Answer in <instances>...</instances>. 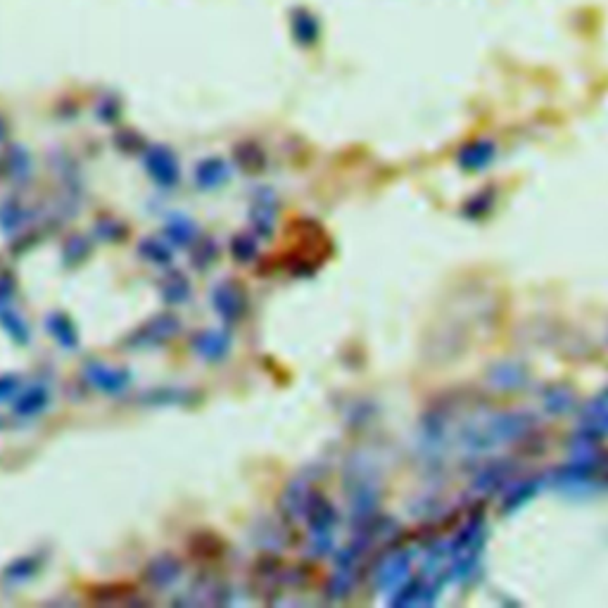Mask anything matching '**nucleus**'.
<instances>
[{
	"label": "nucleus",
	"instance_id": "1",
	"mask_svg": "<svg viewBox=\"0 0 608 608\" xmlns=\"http://www.w3.org/2000/svg\"><path fill=\"white\" fill-rule=\"evenodd\" d=\"M179 331H181V321L176 319L174 314H157L126 338V347L129 350H155V347H162L174 340Z\"/></svg>",
	"mask_w": 608,
	"mask_h": 608
},
{
	"label": "nucleus",
	"instance_id": "2",
	"mask_svg": "<svg viewBox=\"0 0 608 608\" xmlns=\"http://www.w3.org/2000/svg\"><path fill=\"white\" fill-rule=\"evenodd\" d=\"M309 521V549L316 556L328 554L333 546V523H335V511L331 504L321 495H312V502L307 508Z\"/></svg>",
	"mask_w": 608,
	"mask_h": 608
},
{
	"label": "nucleus",
	"instance_id": "3",
	"mask_svg": "<svg viewBox=\"0 0 608 608\" xmlns=\"http://www.w3.org/2000/svg\"><path fill=\"white\" fill-rule=\"evenodd\" d=\"M209 302H212V309L217 312L224 326H233L238 323L240 319L247 312V297H245V290L240 283L236 281H221L217 283L209 293Z\"/></svg>",
	"mask_w": 608,
	"mask_h": 608
},
{
	"label": "nucleus",
	"instance_id": "4",
	"mask_svg": "<svg viewBox=\"0 0 608 608\" xmlns=\"http://www.w3.org/2000/svg\"><path fill=\"white\" fill-rule=\"evenodd\" d=\"M140 159H143V167L148 171V176H150L159 188H174L179 179H181L179 159L164 145H148L143 155H140Z\"/></svg>",
	"mask_w": 608,
	"mask_h": 608
},
{
	"label": "nucleus",
	"instance_id": "5",
	"mask_svg": "<svg viewBox=\"0 0 608 608\" xmlns=\"http://www.w3.org/2000/svg\"><path fill=\"white\" fill-rule=\"evenodd\" d=\"M83 378L88 381V385L102 395H121L129 390L131 385V371L120 369V366H110L102 364V362H88L83 366Z\"/></svg>",
	"mask_w": 608,
	"mask_h": 608
},
{
	"label": "nucleus",
	"instance_id": "6",
	"mask_svg": "<svg viewBox=\"0 0 608 608\" xmlns=\"http://www.w3.org/2000/svg\"><path fill=\"white\" fill-rule=\"evenodd\" d=\"M233 340L227 328H207V331L195 333L193 352L207 364H221L231 354Z\"/></svg>",
	"mask_w": 608,
	"mask_h": 608
},
{
	"label": "nucleus",
	"instance_id": "7",
	"mask_svg": "<svg viewBox=\"0 0 608 608\" xmlns=\"http://www.w3.org/2000/svg\"><path fill=\"white\" fill-rule=\"evenodd\" d=\"M252 233L259 240H269L274 236V224H276V195L271 188L255 190L250 207Z\"/></svg>",
	"mask_w": 608,
	"mask_h": 608
},
{
	"label": "nucleus",
	"instance_id": "8",
	"mask_svg": "<svg viewBox=\"0 0 608 608\" xmlns=\"http://www.w3.org/2000/svg\"><path fill=\"white\" fill-rule=\"evenodd\" d=\"M309 502H312V492H309L307 483L302 480V478H295V480H290L288 487L283 489L281 495V514L285 521H300L307 516Z\"/></svg>",
	"mask_w": 608,
	"mask_h": 608
},
{
	"label": "nucleus",
	"instance_id": "9",
	"mask_svg": "<svg viewBox=\"0 0 608 608\" xmlns=\"http://www.w3.org/2000/svg\"><path fill=\"white\" fill-rule=\"evenodd\" d=\"M181 571L183 565L179 558L171 556V554H159L145 568V583L155 587V590H167L181 577Z\"/></svg>",
	"mask_w": 608,
	"mask_h": 608
},
{
	"label": "nucleus",
	"instance_id": "10",
	"mask_svg": "<svg viewBox=\"0 0 608 608\" xmlns=\"http://www.w3.org/2000/svg\"><path fill=\"white\" fill-rule=\"evenodd\" d=\"M231 179V169H228L227 159L221 157H207L195 167V186L200 190H217L221 186H227Z\"/></svg>",
	"mask_w": 608,
	"mask_h": 608
},
{
	"label": "nucleus",
	"instance_id": "11",
	"mask_svg": "<svg viewBox=\"0 0 608 608\" xmlns=\"http://www.w3.org/2000/svg\"><path fill=\"white\" fill-rule=\"evenodd\" d=\"M45 331L51 333L53 340L63 350H79V331L74 321L64 312H51L45 316Z\"/></svg>",
	"mask_w": 608,
	"mask_h": 608
},
{
	"label": "nucleus",
	"instance_id": "12",
	"mask_svg": "<svg viewBox=\"0 0 608 608\" xmlns=\"http://www.w3.org/2000/svg\"><path fill=\"white\" fill-rule=\"evenodd\" d=\"M51 404V390L43 388V385H32V388L22 392L19 397H14L13 411L22 419H34L41 411H45Z\"/></svg>",
	"mask_w": 608,
	"mask_h": 608
},
{
	"label": "nucleus",
	"instance_id": "13",
	"mask_svg": "<svg viewBox=\"0 0 608 608\" xmlns=\"http://www.w3.org/2000/svg\"><path fill=\"white\" fill-rule=\"evenodd\" d=\"M0 326H3V331H5L7 335L17 343V345H26L29 338H32V333H29V326H26L24 316L14 309L13 297L0 300Z\"/></svg>",
	"mask_w": 608,
	"mask_h": 608
},
{
	"label": "nucleus",
	"instance_id": "14",
	"mask_svg": "<svg viewBox=\"0 0 608 608\" xmlns=\"http://www.w3.org/2000/svg\"><path fill=\"white\" fill-rule=\"evenodd\" d=\"M164 238L176 247H190V245H195V240L200 238V231H198V224L190 217L174 214L164 227Z\"/></svg>",
	"mask_w": 608,
	"mask_h": 608
},
{
	"label": "nucleus",
	"instance_id": "15",
	"mask_svg": "<svg viewBox=\"0 0 608 608\" xmlns=\"http://www.w3.org/2000/svg\"><path fill=\"white\" fill-rule=\"evenodd\" d=\"M43 565V558L36 556V554H26V556L14 558L13 564L7 565L5 573H3V580H5L10 587H17V584L29 583L32 577H36V573L41 571Z\"/></svg>",
	"mask_w": 608,
	"mask_h": 608
},
{
	"label": "nucleus",
	"instance_id": "16",
	"mask_svg": "<svg viewBox=\"0 0 608 608\" xmlns=\"http://www.w3.org/2000/svg\"><path fill=\"white\" fill-rule=\"evenodd\" d=\"M236 164H238V169L245 171V174H259L266 167V155L259 148L255 140H245V143L236 145Z\"/></svg>",
	"mask_w": 608,
	"mask_h": 608
},
{
	"label": "nucleus",
	"instance_id": "17",
	"mask_svg": "<svg viewBox=\"0 0 608 608\" xmlns=\"http://www.w3.org/2000/svg\"><path fill=\"white\" fill-rule=\"evenodd\" d=\"M162 300L169 304V307H179V304H186L190 300V283L188 278L179 274V271H169L162 281Z\"/></svg>",
	"mask_w": 608,
	"mask_h": 608
},
{
	"label": "nucleus",
	"instance_id": "18",
	"mask_svg": "<svg viewBox=\"0 0 608 608\" xmlns=\"http://www.w3.org/2000/svg\"><path fill=\"white\" fill-rule=\"evenodd\" d=\"M139 255L148 264L157 266V269H167L174 259V252H171L169 243H164L162 238H145L139 245Z\"/></svg>",
	"mask_w": 608,
	"mask_h": 608
},
{
	"label": "nucleus",
	"instance_id": "19",
	"mask_svg": "<svg viewBox=\"0 0 608 608\" xmlns=\"http://www.w3.org/2000/svg\"><path fill=\"white\" fill-rule=\"evenodd\" d=\"M293 36H295L302 45L316 43V38H319L316 17H312L307 10H297V13L293 14Z\"/></svg>",
	"mask_w": 608,
	"mask_h": 608
},
{
	"label": "nucleus",
	"instance_id": "20",
	"mask_svg": "<svg viewBox=\"0 0 608 608\" xmlns=\"http://www.w3.org/2000/svg\"><path fill=\"white\" fill-rule=\"evenodd\" d=\"M257 236L255 233H240V236H236L231 243V250H233V257L238 259L240 264H247L252 262V259L257 257Z\"/></svg>",
	"mask_w": 608,
	"mask_h": 608
},
{
	"label": "nucleus",
	"instance_id": "21",
	"mask_svg": "<svg viewBox=\"0 0 608 608\" xmlns=\"http://www.w3.org/2000/svg\"><path fill=\"white\" fill-rule=\"evenodd\" d=\"M26 209L22 207V205H17V202H5L3 207H0V227L5 228V233L14 231V228H19L22 224H24L26 219Z\"/></svg>",
	"mask_w": 608,
	"mask_h": 608
},
{
	"label": "nucleus",
	"instance_id": "22",
	"mask_svg": "<svg viewBox=\"0 0 608 608\" xmlns=\"http://www.w3.org/2000/svg\"><path fill=\"white\" fill-rule=\"evenodd\" d=\"M114 148L120 152H124V155H143V150L148 148L143 140V136L136 131H120L117 136H114Z\"/></svg>",
	"mask_w": 608,
	"mask_h": 608
},
{
	"label": "nucleus",
	"instance_id": "23",
	"mask_svg": "<svg viewBox=\"0 0 608 608\" xmlns=\"http://www.w3.org/2000/svg\"><path fill=\"white\" fill-rule=\"evenodd\" d=\"M217 257H219V247H217V243H214V240L205 238V240H200V243L195 240L193 264L198 266V269L205 271Z\"/></svg>",
	"mask_w": 608,
	"mask_h": 608
},
{
	"label": "nucleus",
	"instance_id": "24",
	"mask_svg": "<svg viewBox=\"0 0 608 608\" xmlns=\"http://www.w3.org/2000/svg\"><path fill=\"white\" fill-rule=\"evenodd\" d=\"M95 233L101 236V238H105L107 243H117V240L126 238V227H121L120 221L114 219H101L98 224H95Z\"/></svg>",
	"mask_w": 608,
	"mask_h": 608
},
{
	"label": "nucleus",
	"instance_id": "25",
	"mask_svg": "<svg viewBox=\"0 0 608 608\" xmlns=\"http://www.w3.org/2000/svg\"><path fill=\"white\" fill-rule=\"evenodd\" d=\"M19 392V378L17 376H0V401H10Z\"/></svg>",
	"mask_w": 608,
	"mask_h": 608
},
{
	"label": "nucleus",
	"instance_id": "26",
	"mask_svg": "<svg viewBox=\"0 0 608 608\" xmlns=\"http://www.w3.org/2000/svg\"><path fill=\"white\" fill-rule=\"evenodd\" d=\"M102 114H107L105 117L107 121L117 120V117H120V102L105 98V101L101 102V107H98V117H101V120H102Z\"/></svg>",
	"mask_w": 608,
	"mask_h": 608
},
{
	"label": "nucleus",
	"instance_id": "27",
	"mask_svg": "<svg viewBox=\"0 0 608 608\" xmlns=\"http://www.w3.org/2000/svg\"><path fill=\"white\" fill-rule=\"evenodd\" d=\"M5 139H7V124H5V120L0 117V143H3Z\"/></svg>",
	"mask_w": 608,
	"mask_h": 608
}]
</instances>
